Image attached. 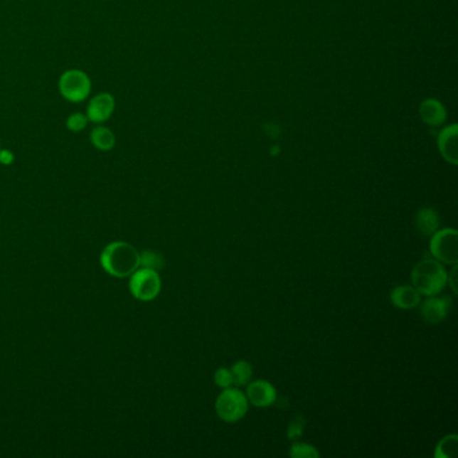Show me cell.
<instances>
[{
  "instance_id": "12",
  "label": "cell",
  "mask_w": 458,
  "mask_h": 458,
  "mask_svg": "<svg viewBox=\"0 0 458 458\" xmlns=\"http://www.w3.org/2000/svg\"><path fill=\"white\" fill-rule=\"evenodd\" d=\"M390 297L399 309H412L421 302V294L414 287H397L391 292Z\"/></svg>"
},
{
  "instance_id": "8",
  "label": "cell",
  "mask_w": 458,
  "mask_h": 458,
  "mask_svg": "<svg viewBox=\"0 0 458 458\" xmlns=\"http://www.w3.org/2000/svg\"><path fill=\"white\" fill-rule=\"evenodd\" d=\"M458 127L457 124H450L445 127L438 134V149L447 163L458 164Z\"/></svg>"
},
{
  "instance_id": "16",
  "label": "cell",
  "mask_w": 458,
  "mask_h": 458,
  "mask_svg": "<svg viewBox=\"0 0 458 458\" xmlns=\"http://www.w3.org/2000/svg\"><path fill=\"white\" fill-rule=\"evenodd\" d=\"M230 371L233 375V383L237 386H243V385L249 383V380L252 379V375H253L252 366L243 361L235 363Z\"/></svg>"
},
{
  "instance_id": "22",
  "label": "cell",
  "mask_w": 458,
  "mask_h": 458,
  "mask_svg": "<svg viewBox=\"0 0 458 458\" xmlns=\"http://www.w3.org/2000/svg\"><path fill=\"white\" fill-rule=\"evenodd\" d=\"M15 160V156L12 154V151L10 149H4V148H0V163L4 164V166H10L14 163Z\"/></svg>"
},
{
  "instance_id": "13",
  "label": "cell",
  "mask_w": 458,
  "mask_h": 458,
  "mask_svg": "<svg viewBox=\"0 0 458 458\" xmlns=\"http://www.w3.org/2000/svg\"><path fill=\"white\" fill-rule=\"evenodd\" d=\"M90 143L98 151H110L116 145V134L104 124L96 125L90 132Z\"/></svg>"
},
{
  "instance_id": "7",
  "label": "cell",
  "mask_w": 458,
  "mask_h": 458,
  "mask_svg": "<svg viewBox=\"0 0 458 458\" xmlns=\"http://www.w3.org/2000/svg\"><path fill=\"white\" fill-rule=\"evenodd\" d=\"M116 109V100L113 95L108 92H101L96 96L92 97L87 102L85 114L87 116L89 122L96 125L105 124L112 117Z\"/></svg>"
},
{
  "instance_id": "24",
  "label": "cell",
  "mask_w": 458,
  "mask_h": 458,
  "mask_svg": "<svg viewBox=\"0 0 458 458\" xmlns=\"http://www.w3.org/2000/svg\"><path fill=\"white\" fill-rule=\"evenodd\" d=\"M0 148H1V147H0Z\"/></svg>"
},
{
  "instance_id": "1",
  "label": "cell",
  "mask_w": 458,
  "mask_h": 458,
  "mask_svg": "<svg viewBox=\"0 0 458 458\" xmlns=\"http://www.w3.org/2000/svg\"><path fill=\"white\" fill-rule=\"evenodd\" d=\"M101 265L110 276L127 277L140 266V254L127 242H113L101 253Z\"/></svg>"
},
{
  "instance_id": "10",
  "label": "cell",
  "mask_w": 458,
  "mask_h": 458,
  "mask_svg": "<svg viewBox=\"0 0 458 458\" xmlns=\"http://www.w3.org/2000/svg\"><path fill=\"white\" fill-rule=\"evenodd\" d=\"M277 398V391L266 380H255L247 387V399L257 408H267Z\"/></svg>"
},
{
  "instance_id": "21",
  "label": "cell",
  "mask_w": 458,
  "mask_h": 458,
  "mask_svg": "<svg viewBox=\"0 0 458 458\" xmlns=\"http://www.w3.org/2000/svg\"><path fill=\"white\" fill-rule=\"evenodd\" d=\"M304 426H305V420L302 418V415H299L297 418H294V421L290 423L288 427V437L290 440H296L302 435L304 432Z\"/></svg>"
},
{
  "instance_id": "19",
  "label": "cell",
  "mask_w": 458,
  "mask_h": 458,
  "mask_svg": "<svg viewBox=\"0 0 458 458\" xmlns=\"http://www.w3.org/2000/svg\"><path fill=\"white\" fill-rule=\"evenodd\" d=\"M290 457L293 458H317L320 457V453L314 449L312 445L297 442L290 447Z\"/></svg>"
},
{
  "instance_id": "4",
  "label": "cell",
  "mask_w": 458,
  "mask_h": 458,
  "mask_svg": "<svg viewBox=\"0 0 458 458\" xmlns=\"http://www.w3.org/2000/svg\"><path fill=\"white\" fill-rule=\"evenodd\" d=\"M249 409L247 398L240 390L226 388L217 399L215 410L225 422H237L242 420Z\"/></svg>"
},
{
  "instance_id": "6",
  "label": "cell",
  "mask_w": 458,
  "mask_h": 458,
  "mask_svg": "<svg viewBox=\"0 0 458 458\" xmlns=\"http://www.w3.org/2000/svg\"><path fill=\"white\" fill-rule=\"evenodd\" d=\"M129 288L133 296L142 302H151L156 299L161 289V281L156 270L143 267L133 272Z\"/></svg>"
},
{
  "instance_id": "20",
  "label": "cell",
  "mask_w": 458,
  "mask_h": 458,
  "mask_svg": "<svg viewBox=\"0 0 458 458\" xmlns=\"http://www.w3.org/2000/svg\"><path fill=\"white\" fill-rule=\"evenodd\" d=\"M215 383L222 388H230L233 386V375L228 368H219L215 373Z\"/></svg>"
},
{
  "instance_id": "5",
  "label": "cell",
  "mask_w": 458,
  "mask_h": 458,
  "mask_svg": "<svg viewBox=\"0 0 458 458\" xmlns=\"http://www.w3.org/2000/svg\"><path fill=\"white\" fill-rule=\"evenodd\" d=\"M430 252L437 261L447 265H457V230L444 229L435 231L430 241Z\"/></svg>"
},
{
  "instance_id": "15",
  "label": "cell",
  "mask_w": 458,
  "mask_h": 458,
  "mask_svg": "<svg viewBox=\"0 0 458 458\" xmlns=\"http://www.w3.org/2000/svg\"><path fill=\"white\" fill-rule=\"evenodd\" d=\"M457 435H447L435 447V458H453L457 453Z\"/></svg>"
},
{
  "instance_id": "9",
  "label": "cell",
  "mask_w": 458,
  "mask_h": 458,
  "mask_svg": "<svg viewBox=\"0 0 458 458\" xmlns=\"http://www.w3.org/2000/svg\"><path fill=\"white\" fill-rule=\"evenodd\" d=\"M452 308V300L447 297H435L432 296L423 302L421 307V314L426 323L437 324L447 317Z\"/></svg>"
},
{
  "instance_id": "14",
  "label": "cell",
  "mask_w": 458,
  "mask_h": 458,
  "mask_svg": "<svg viewBox=\"0 0 458 458\" xmlns=\"http://www.w3.org/2000/svg\"><path fill=\"white\" fill-rule=\"evenodd\" d=\"M415 225L423 235H432L440 228V215L435 208L423 207L417 213Z\"/></svg>"
},
{
  "instance_id": "18",
  "label": "cell",
  "mask_w": 458,
  "mask_h": 458,
  "mask_svg": "<svg viewBox=\"0 0 458 458\" xmlns=\"http://www.w3.org/2000/svg\"><path fill=\"white\" fill-rule=\"evenodd\" d=\"M89 124L87 116L81 112H74L66 119V128L73 133L82 132Z\"/></svg>"
},
{
  "instance_id": "3",
  "label": "cell",
  "mask_w": 458,
  "mask_h": 458,
  "mask_svg": "<svg viewBox=\"0 0 458 458\" xmlns=\"http://www.w3.org/2000/svg\"><path fill=\"white\" fill-rule=\"evenodd\" d=\"M58 90L63 100L72 104H80L92 93V80L81 69H68L58 80Z\"/></svg>"
},
{
  "instance_id": "11",
  "label": "cell",
  "mask_w": 458,
  "mask_h": 458,
  "mask_svg": "<svg viewBox=\"0 0 458 458\" xmlns=\"http://www.w3.org/2000/svg\"><path fill=\"white\" fill-rule=\"evenodd\" d=\"M420 116L425 124L430 127H441L447 119V108L437 98H426L420 105Z\"/></svg>"
},
{
  "instance_id": "2",
  "label": "cell",
  "mask_w": 458,
  "mask_h": 458,
  "mask_svg": "<svg viewBox=\"0 0 458 458\" xmlns=\"http://www.w3.org/2000/svg\"><path fill=\"white\" fill-rule=\"evenodd\" d=\"M412 287L420 294L432 297L441 293L447 284V273L437 260H423L411 272Z\"/></svg>"
},
{
  "instance_id": "17",
  "label": "cell",
  "mask_w": 458,
  "mask_h": 458,
  "mask_svg": "<svg viewBox=\"0 0 458 458\" xmlns=\"http://www.w3.org/2000/svg\"><path fill=\"white\" fill-rule=\"evenodd\" d=\"M164 257L157 252L152 250H145L143 254H140V265L152 269V270H160L164 267Z\"/></svg>"
},
{
  "instance_id": "23",
  "label": "cell",
  "mask_w": 458,
  "mask_h": 458,
  "mask_svg": "<svg viewBox=\"0 0 458 458\" xmlns=\"http://www.w3.org/2000/svg\"><path fill=\"white\" fill-rule=\"evenodd\" d=\"M457 265H453V269H452V272H450V275L447 276V282H449V285H450V288H452V290L457 294L458 293V289H457Z\"/></svg>"
}]
</instances>
